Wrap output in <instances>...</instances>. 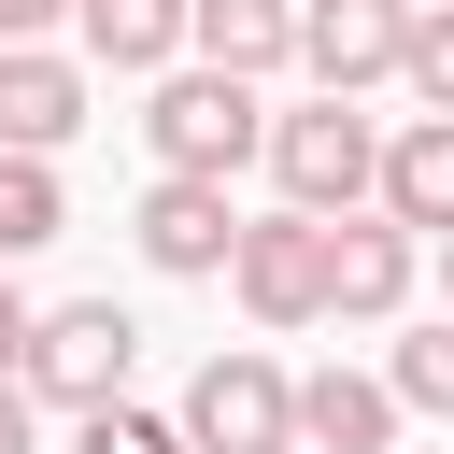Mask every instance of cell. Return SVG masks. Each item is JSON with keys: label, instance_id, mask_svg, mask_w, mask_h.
I'll use <instances>...</instances> for the list:
<instances>
[{"label": "cell", "instance_id": "1", "mask_svg": "<svg viewBox=\"0 0 454 454\" xmlns=\"http://www.w3.org/2000/svg\"><path fill=\"white\" fill-rule=\"evenodd\" d=\"M142 156H156L170 184H227V170H255V156H270V99L184 57V71H156V85H142Z\"/></svg>", "mask_w": 454, "mask_h": 454}, {"label": "cell", "instance_id": "2", "mask_svg": "<svg viewBox=\"0 0 454 454\" xmlns=\"http://www.w3.org/2000/svg\"><path fill=\"white\" fill-rule=\"evenodd\" d=\"M270 184H284V213L340 227V213H369V184H383V128H369L355 99H298V114H270Z\"/></svg>", "mask_w": 454, "mask_h": 454}, {"label": "cell", "instance_id": "3", "mask_svg": "<svg viewBox=\"0 0 454 454\" xmlns=\"http://www.w3.org/2000/svg\"><path fill=\"white\" fill-rule=\"evenodd\" d=\"M128 369H142V326H128L114 298H57V312H28V369H14L28 411H71V426H85V411L128 397Z\"/></svg>", "mask_w": 454, "mask_h": 454}, {"label": "cell", "instance_id": "4", "mask_svg": "<svg viewBox=\"0 0 454 454\" xmlns=\"http://www.w3.org/2000/svg\"><path fill=\"white\" fill-rule=\"evenodd\" d=\"M170 440H184V454H298V369H284V355H255V340L199 355V383H184Z\"/></svg>", "mask_w": 454, "mask_h": 454}, {"label": "cell", "instance_id": "5", "mask_svg": "<svg viewBox=\"0 0 454 454\" xmlns=\"http://www.w3.org/2000/svg\"><path fill=\"white\" fill-rule=\"evenodd\" d=\"M227 298L270 326V340H298V326H326V227L312 213H241V255H227Z\"/></svg>", "mask_w": 454, "mask_h": 454}, {"label": "cell", "instance_id": "6", "mask_svg": "<svg viewBox=\"0 0 454 454\" xmlns=\"http://www.w3.org/2000/svg\"><path fill=\"white\" fill-rule=\"evenodd\" d=\"M128 241H142V270L156 284H227V255H241V213H227V184H142V213H128Z\"/></svg>", "mask_w": 454, "mask_h": 454}, {"label": "cell", "instance_id": "7", "mask_svg": "<svg viewBox=\"0 0 454 454\" xmlns=\"http://www.w3.org/2000/svg\"><path fill=\"white\" fill-rule=\"evenodd\" d=\"M397 28H411V0H298V71H312V99L397 85Z\"/></svg>", "mask_w": 454, "mask_h": 454}, {"label": "cell", "instance_id": "8", "mask_svg": "<svg viewBox=\"0 0 454 454\" xmlns=\"http://www.w3.org/2000/svg\"><path fill=\"white\" fill-rule=\"evenodd\" d=\"M426 284V241H397L383 213H340L326 227V326H397Z\"/></svg>", "mask_w": 454, "mask_h": 454}, {"label": "cell", "instance_id": "9", "mask_svg": "<svg viewBox=\"0 0 454 454\" xmlns=\"http://www.w3.org/2000/svg\"><path fill=\"white\" fill-rule=\"evenodd\" d=\"M71 128H85V57L71 43H0V156H43L57 170Z\"/></svg>", "mask_w": 454, "mask_h": 454}, {"label": "cell", "instance_id": "10", "mask_svg": "<svg viewBox=\"0 0 454 454\" xmlns=\"http://www.w3.org/2000/svg\"><path fill=\"white\" fill-rule=\"evenodd\" d=\"M184 57L270 99V71H298V0H184Z\"/></svg>", "mask_w": 454, "mask_h": 454}, {"label": "cell", "instance_id": "11", "mask_svg": "<svg viewBox=\"0 0 454 454\" xmlns=\"http://www.w3.org/2000/svg\"><path fill=\"white\" fill-rule=\"evenodd\" d=\"M369 213H383L397 241H454V128H440V114H411V128L383 142V184H369Z\"/></svg>", "mask_w": 454, "mask_h": 454}, {"label": "cell", "instance_id": "12", "mask_svg": "<svg viewBox=\"0 0 454 454\" xmlns=\"http://www.w3.org/2000/svg\"><path fill=\"white\" fill-rule=\"evenodd\" d=\"M71 57L156 85V71H184V0H71Z\"/></svg>", "mask_w": 454, "mask_h": 454}, {"label": "cell", "instance_id": "13", "mask_svg": "<svg viewBox=\"0 0 454 454\" xmlns=\"http://www.w3.org/2000/svg\"><path fill=\"white\" fill-rule=\"evenodd\" d=\"M383 440H397L383 369H312L298 383V454H383Z\"/></svg>", "mask_w": 454, "mask_h": 454}, {"label": "cell", "instance_id": "14", "mask_svg": "<svg viewBox=\"0 0 454 454\" xmlns=\"http://www.w3.org/2000/svg\"><path fill=\"white\" fill-rule=\"evenodd\" d=\"M383 397H397V426H411V411H440V426H454V312L397 326V355H383Z\"/></svg>", "mask_w": 454, "mask_h": 454}, {"label": "cell", "instance_id": "15", "mask_svg": "<svg viewBox=\"0 0 454 454\" xmlns=\"http://www.w3.org/2000/svg\"><path fill=\"white\" fill-rule=\"evenodd\" d=\"M57 227H71V184H57L43 156H0V270H14V255H43Z\"/></svg>", "mask_w": 454, "mask_h": 454}, {"label": "cell", "instance_id": "16", "mask_svg": "<svg viewBox=\"0 0 454 454\" xmlns=\"http://www.w3.org/2000/svg\"><path fill=\"white\" fill-rule=\"evenodd\" d=\"M397 85H411V114L454 128V0H411V28H397Z\"/></svg>", "mask_w": 454, "mask_h": 454}, {"label": "cell", "instance_id": "17", "mask_svg": "<svg viewBox=\"0 0 454 454\" xmlns=\"http://www.w3.org/2000/svg\"><path fill=\"white\" fill-rule=\"evenodd\" d=\"M71 454H184V440H170V411L114 397V411H85V426H71Z\"/></svg>", "mask_w": 454, "mask_h": 454}, {"label": "cell", "instance_id": "18", "mask_svg": "<svg viewBox=\"0 0 454 454\" xmlns=\"http://www.w3.org/2000/svg\"><path fill=\"white\" fill-rule=\"evenodd\" d=\"M43 28H71V0H0V43H43Z\"/></svg>", "mask_w": 454, "mask_h": 454}, {"label": "cell", "instance_id": "19", "mask_svg": "<svg viewBox=\"0 0 454 454\" xmlns=\"http://www.w3.org/2000/svg\"><path fill=\"white\" fill-rule=\"evenodd\" d=\"M0 454H43V411H28V383H0Z\"/></svg>", "mask_w": 454, "mask_h": 454}, {"label": "cell", "instance_id": "20", "mask_svg": "<svg viewBox=\"0 0 454 454\" xmlns=\"http://www.w3.org/2000/svg\"><path fill=\"white\" fill-rule=\"evenodd\" d=\"M14 369H28V298L0 284V383H14Z\"/></svg>", "mask_w": 454, "mask_h": 454}, {"label": "cell", "instance_id": "21", "mask_svg": "<svg viewBox=\"0 0 454 454\" xmlns=\"http://www.w3.org/2000/svg\"><path fill=\"white\" fill-rule=\"evenodd\" d=\"M440 312H454V241H440Z\"/></svg>", "mask_w": 454, "mask_h": 454}]
</instances>
